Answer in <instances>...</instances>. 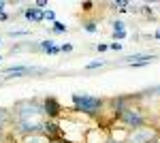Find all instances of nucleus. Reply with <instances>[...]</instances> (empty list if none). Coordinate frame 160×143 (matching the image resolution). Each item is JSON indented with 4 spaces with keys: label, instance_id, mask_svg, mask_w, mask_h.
<instances>
[{
    "label": "nucleus",
    "instance_id": "nucleus-1",
    "mask_svg": "<svg viewBox=\"0 0 160 143\" xmlns=\"http://www.w3.org/2000/svg\"><path fill=\"white\" fill-rule=\"evenodd\" d=\"M73 103L77 105L79 111H96L100 107V100L98 98H92V96H83V94H75L73 96Z\"/></svg>",
    "mask_w": 160,
    "mask_h": 143
},
{
    "label": "nucleus",
    "instance_id": "nucleus-2",
    "mask_svg": "<svg viewBox=\"0 0 160 143\" xmlns=\"http://www.w3.org/2000/svg\"><path fill=\"white\" fill-rule=\"evenodd\" d=\"M47 69H38V66H11V69H7V75H32V73H45Z\"/></svg>",
    "mask_w": 160,
    "mask_h": 143
},
{
    "label": "nucleus",
    "instance_id": "nucleus-3",
    "mask_svg": "<svg viewBox=\"0 0 160 143\" xmlns=\"http://www.w3.org/2000/svg\"><path fill=\"white\" fill-rule=\"evenodd\" d=\"M122 120H124V122H128L130 126H135V128L143 124V115H141L139 111H132V109H126V111L122 113Z\"/></svg>",
    "mask_w": 160,
    "mask_h": 143
},
{
    "label": "nucleus",
    "instance_id": "nucleus-4",
    "mask_svg": "<svg viewBox=\"0 0 160 143\" xmlns=\"http://www.w3.org/2000/svg\"><path fill=\"white\" fill-rule=\"evenodd\" d=\"M149 139H154V132L143 130V128H137V132H132V137H130L132 143H148Z\"/></svg>",
    "mask_w": 160,
    "mask_h": 143
},
{
    "label": "nucleus",
    "instance_id": "nucleus-5",
    "mask_svg": "<svg viewBox=\"0 0 160 143\" xmlns=\"http://www.w3.org/2000/svg\"><path fill=\"white\" fill-rule=\"evenodd\" d=\"M19 128L22 130H38V128H43V124H41L38 118H26V120H19Z\"/></svg>",
    "mask_w": 160,
    "mask_h": 143
},
{
    "label": "nucleus",
    "instance_id": "nucleus-6",
    "mask_svg": "<svg viewBox=\"0 0 160 143\" xmlns=\"http://www.w3.org/2000/svg\"><path fill=\"white\" fill-rule=\"evenodd\" d=\"M45 111L51 113V115H56V113H58V105H56V100H45Z\"/></svg>",
    "mask_w": 160,
    "mask_h": 143
},
{
    "label": "nucleus",
    "instance_id": "nucleus-7",
    "mask_svg": "<svg viewBox=\"0 0 160 143\" xmlns=\"http://www.w3.org/2000/svg\"><path fill=\"white\" fill-rule=\"evenodd\" d=\"M26 15H28V19H43V13L41 11H26Z\"/></svg>",
    "mask_w": 160,
    "mask_h": 143
},
{
    "label": "nucleus",
    "instance_id": "nucleus-8",
    "mask_svg": "<svg viewBox=\"0 0 160 143\" xmlns=\"http://www.w3.org/2000/svg\"><path fill=\"white\" fill-rule=\"evenodd\" d=\"M102 64H105L102 60H96V62H90V64H86V69H88V71H90V69H98V66H102Z\"/></svg>",
    "mask_w": 160,
    "mask_h": 143
},
{
    "label": "nucleus",
    "instance_id": "nucleus-9",
    "mask_svg": "<svg viewBox=\"0 0 160 143\" xmlns=\"http://www.w3.org/2000/svg\"><path fill=\"white\" fill-rule=\"evenodd\" d=\"M26 143H47V139H43V137H30V139H26Z\"/></svg>",
    "mask_w": 160,
    "mask_h": 143
},
{
    "label": "nucleus",
    "instance_id": "nucleus-10",
    "mask_svg": "<svg viewBox=\"0 0 160 143\" xmlns=\"http://www.w3.org/2000/svg\"><path fill=\"white\" fill-rule=\"evenodd\" d=\"M53 28H56V32H64V30H66V26L60 24V22H56V24H53Z\"/></svg>",
    "mask_w": 160,
    "mask_h": 143
},
{
    "label": "nucleus",
    "instance_id": "nucleus-11",
    "mask_svg": "<svg viewBox=\"0 0 160 143\" xmlns=\"http://www.w3.org/2000/svg\"><path fill=\"white\" fill-rule=\"evenodd\" d=\"M43 17H47V19H56V13H53V11H47V13H43Z\"/></svg>",
    "mask_w": 160,
    "mask_h": 143
},
{
    "label": "nucleus",
    "instance_id": "nucleus-12",
    "mask_svg": "<svg viewBox=\"0 0 160 143\" xmlns=\"http://www.w3.org/2000/svg\"><path fill=\"white\" fill-rule=\"evenodd\" d=\"M71 49H73V45H62L60 51H71Z\"/></svg>",
    "mask_w": 160,
    "mask_h": 143
},
{
    "label": "nucleus",
    "instance_id": "nucleus-13",
    "mask_svg": "<svg viewBox=\"0 0 160 143\" xmlns=\"http://www.w3.org/2000/svg\"><path fill=\"white\" fill-rule=\"evenodd\" d=\"M86 28H88V32H94V30H96V26H94V24H88Z\"/></svg>",
    "mask_w": 160,
    "mask_h": 143
},
{
    "label": "nucleus",
    "instance_id": "nucleus-14",
    "mask_svg": "<svg viewBox=\"0 0 160 143\" xmlns=\"http://www.w3.org/2000/svg\"><path fill=\"white\" fill-rule=\"evenodd\" d=\"M149 92H156V94H160V85H156V88H152Z\"/></svg>",
    "mask_w": 160,
    "mask_h": 143
},
{
    "label": "nucleus",
    "instance_id": "nucleus-15",
    "mask_svg": "<svg viewBox=\"0 0 160 143\" xmlns=\"http://www.w3.org/2000/svg\"><path fill=\"white\" fill-rule=\"evenodd\" d=\"M0 19H7V13H2V11H0Z\"/></svg>",
    "mask_w": 160,
    "mask_h": 143
},
{
    "label": "nucleus",
    "instance_id": "nucleus-16",
    "mask_svg": "<svg viewBox=\"0 0 160 143\" xmlns=\"http://www.w3.org/2000/svg\"><path fill=\"white\" fill-rule=\"evenodd\" d=\"M2 120H4V111L0 109V122H2Z\"/></svg>",
    "mask_w": 160,
    "mask_h": 143
},
{
    "label": "nucleus",
    "instance_id": "nucleus-17",
    "mask_svg": "<svg viewBox=\"0 0 160 143\" xmlns=\"http://www.w3.org/2000/svg\"><path fill=\"white\" fill-rule=\"evenodd\" d=\"M0 9H4V2H0Z\"/></svg>",
    "mask_w": 160,
    "mask_h": 143
},
{
    "label": "nucleus",
    "instance_id": "nucleus-18",
    "mask_svg": "<svg viewBox=\"0 0 160 143\" xmlns=\"http://www.w3.org/2000/svg\"><path fill=\"white\" fill-rule=\"evenodd\" d=\"M156 36H158V38H160V30H158V32H156Z\"/></svg>",
    "mask_w": 160,
    "mask_h": 143
}]
</instances>
